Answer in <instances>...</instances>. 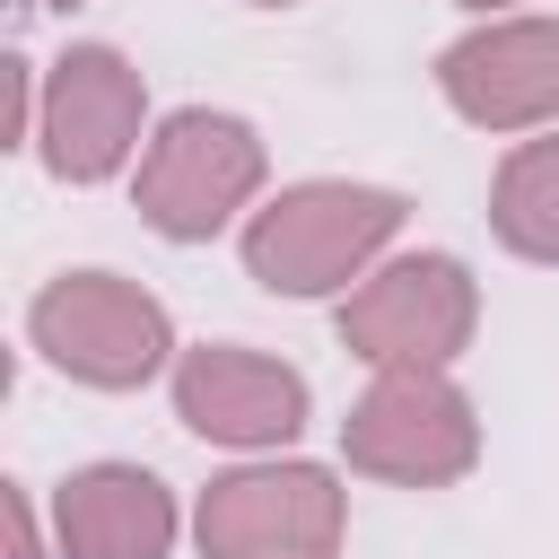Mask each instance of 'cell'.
I'll use <instances>...</instances> for the list:
<instances>
[{
	"label": "cell",
	"mask_w": 559,
	"mask_h": 559,
	"mask_svg": "<svg viewBox=\"0 0 559 559\" xmlns=\"http://www.w3.org/2000/svg\"><path fill=\"white\" fill-rule=\"evenodd\" d=\"M402 218L411 201L384 183H288L245 218V271L271 297H332L402 236Z\"/></svg>",
	"instance_id": "6da1fadb"
},
{
	"label": "cell",
	"mask_w": 559,
	"mask_h": 559,
	"mask_svg": "<svg viewBox=\"0 0 559 559\" xmlns=\"http://www.w3.org/2000/svg\"><path fill=\"white\" fill-rule=\"evenodd\" d=\"M341 454L393 489H445L480 463V411L445 367H376V384L341 419Z\"/></svg>",
	"instance_id": "7a4b0ae2"
},
{
	"label": "cell",
	"mask_w": 559,
	"mask_h": 559,
	"mask_svg": "<svg viewBox=\"0 0 559 559\" xmlns=\"http://www.w3.org/2000/svg\"><path fill=\"white\" fill-rule=\"evenodd\" d=\"M253 192H262V131L245 114H210V105L166 114L131 175V201L166 245H210Z\"/></svg>",
	"instance_id": "3957f363"
},
{
	"label": "cell",
	"mask_w": 559,
	"mask_h": 559,
	"mask_svg": "<svg viewBox=\"0 0 559 559\" xmlns=\"http://www.w3.org/2000/svg\"><path fill=\"white\" fill-rule=\"evenodd\" d=\"M26 332H35V349L70 384H96V393H140L175 358L166 306L140 280H122V271H61L26 306Z\"/></svg>",
	"instance_id": "277c9868"
},
{
	"label": "cell",
	"mask_w": 559,
	"mask_h": 559,
	"mask_svg": "<svg viewBox=\"0 0 559 559\" xmlns=\"http://www.w3.org/2000/svg\"><path fill=\"white\" fill-rule=\"evenodd\" d=\"M480 288L454 253H402L341 297V349L367 367H454L472 349Z\"/></svg>",
	"instance_id": "5b68a950"
},
{
	"label": "cell",
	"mask_w": 559,
	"mask_h": 559,
	"mask_svg": "<svg viewBox=\"0 0 559 559\" xmlns=\"http://www.w3.org/2000/svg\"><path fill=\"white\" fill-rule=\"evenodd\" d=\"M349 498L323 463H245L201 489L192 533L201 559H332Z\"/></svg>",
	"instance_id": "8992f818"
},
{
	"label": "cell",
	"mask_w": 559,
	"mask_h": 559,
	"mask_svg": "<svg viewBox=\"0 0 559 559\" xmlns=\"http://www.w3.org/2000/svg\"><path fill=\"white\" fill-rule=\"evenodd\" d=\"M148 122V87L114 44H70L44 70V114H35V148L61 183H105L131 166Z\"/></svg>",
	"instance_id": "52a82bcc"
},
{
	"label": "cell",
	"mask_w": 559,
	"mask_h": 559,
	"mask_svg": "<svg viewBox=\"0 0 559 559\" xmlns=\"http://www.w3.org/2000/svg\"><path fill=\"white\" fill-rule=\"evenodd\" d=\"M437 87L480 131L559 122V17H489L437 52Z\"/></svg>",
	"instance_id": "ba28073f"
},
{
	"label": "cell",
	"mask_w": 559,
	"mask_h": 559,
	"mask_svg": "<svg viewBox=\"0 0 559 559\" xmlns=\"http://www.w3.org/2000/svg\"><path fill=\"white\" fill-rule=\"evenodd\" d=\"M306 376L288 358H262V349H236V341H210V349H183L175 358V419L210 445H288L306 428Z\"/></svg>",
	"instance_id": "9c48e42d"
},
{
	"label": "cell",
	"mask_w": 559,
	"mask_h": 559,
	"mask_svg": "<svg viewBox=\"0 0 559 559\" xmlns=\"http://www.w3.org/2000/svg\"><path fill=\"white\" fill-rule=\"evenodd\" d=\"M61 559H166L175 550V489L140 463H87L52 498Z\"/></svg>",
	"instance_id": "30bf717a"
},
{
	"label": "cell",
	"mask_w": 559,
	"mask_h": 559,
	"mask_svg": "<svg viewBox=\"0 0 559 559\" xmlns=\"http://www.w3.org/2000/svg\"><path fill=\"white\" fill-rule=\"evenodd\" d=\"M489 227L507 253L524 262H559V131L507 148L498 183H489Z\"/></svg>",
	"instance_id": "8fae6325"
},
{
	"label": "cell",
	"mask_w": 559,
	"mask_h": 559,
	"mask_svg": "<svg viewBox=\"0 0 559 559\" xmlns=\"http://www.w3.org/2000/svg\"><path fill=\"white\" fill-rule=\"evenodd\" d=\"M0 507H9V559H44V533H35V498L9 480V489H0Z\"/></svg>",
	"instance_id": "7c38bea8"
},
{
	"label": "cell",
	"mask_w": 559,
	"mask_h": 559,
	"mask_svg": "<svg viewBox=\"0 0 559 559\" xmlns=\"http://www.w3.org/2000/svg\"><path fill=\"white\" fill-rule=\"evenodd\" d=\"M463 9H515V0H463Z\"/></svg>",
	"instance_id": "4fadbf2b"
},
{
	"label": "cell",
	"mask_w": 559,
	"mask_h": 559,
	"mask_svg": "<svg viewBox=\"0 0 559 559\" xmlns=\"http://www.w3.org/2000/svg\"><path fill=\"white\" fill-rule=\"evenodd\" d=\"M35 9H79V0H35Z\"/></svg>",
	"instance_id": "5bb4252c"
},
{
	"label": "cell",
	"mask_w": 559,
	"mask_h": 559,
	"mask_svg": "<svg viewBox=\"0 0 559 559\" xmlns=\"http://www.w3.org/2000/svg\"><path fill=\"white\" fill-rule=\"evenodd\" d=\"M253 9H297V0H253Z\"/></svg>",
	"instance_id": "9a60e30c"
}]
</instances>
